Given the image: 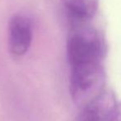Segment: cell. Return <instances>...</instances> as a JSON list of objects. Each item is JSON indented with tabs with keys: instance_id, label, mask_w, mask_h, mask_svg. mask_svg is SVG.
Masks as SVG:
<instances>
[{
	"instance_id": "cell-3",
	"label": "cell",
	"mask_w": 121,
	"mask_h": 121,
	"mask_svg": "<svg viewBox=\"0 0 121 121\" xmlns=\"http://www.w3.org/2000/svg\"><path fill=\"white\" fill-rule=\"evenodd\" d=\"M33 39V26L29 17L21 14L13 15L8 22V49L16 57L28 52Z\"/></svg>"
},
{
	"instance_id": "cell-2",
	"label": "cell",
	"mask_w": 121,
	"mask_h": 121,
	"mask_svg": "<svg viewBox=\"0 0 121 121\" xmlns=\"http://www.w3.org/2000/svg\"><path fill=\"white\" fill-rule=\"evenodd\" d=\"M106 75L102 64H88L70 68L71 96L83 105L104 91Z\"/></svg>"
},
{
	"instance_id": "cell-4",
	"label": "cell",
	"mask_w": 121,
	"mask_h": 121,
	"mask_svg": "<svg viewBox=\"0 0 121 121\" xmlns=\"http://www.w3.org/2000/svg\"><path fill=\"white\" fill-rule=\"evenodd\" d=\"M117 105L113 91H105L82 105L75 121H105Z\"/></svg>"
},
{
	"instance_id": "cell-1",
	"label": "cell",
	"mask_w": 121,
	"mask_h": 121,
	"mask_svg": "<svg viewBox=\"0 0 121 121\" xmlns=\"http://www.w3.org/2000/svg\"><path fill=\"white\" fill-rule=\"evenodd\" d=\"M88 21L70 17V30L66 45L70 68L88 64H102L105 55V40Z\"/></svg>"
},
{
	"instance_id": "cell-5",
	"label": "cell",
	"mask_w": 121,
	"mask_h": 121,
	"mask_svg": "<svg viewBox=\"0 0 121 121\" xmlns=\"http://www.w3.org/2000/svg\"><path fill=\"white\" fill-rule=\"evenodd\" d=\"M68 10L69 17L91 20L96 15L99 0H61Z\"/></svg>"
},
{
	"instance_id": "cell-6",
	"label": "cell",
	"mask_w": 121,
	"mask_h": 121,
	"mask_svg": "<svg viewBox=\"0 0 121 121\" xmlns=\"http://www.w3.org/2000/svg\"><path fill=\"white\" fill-rule=\"evenodd\" d=\"M105 121H121V103H117L115 108Z\"/></svg>"
}]
</instances>
